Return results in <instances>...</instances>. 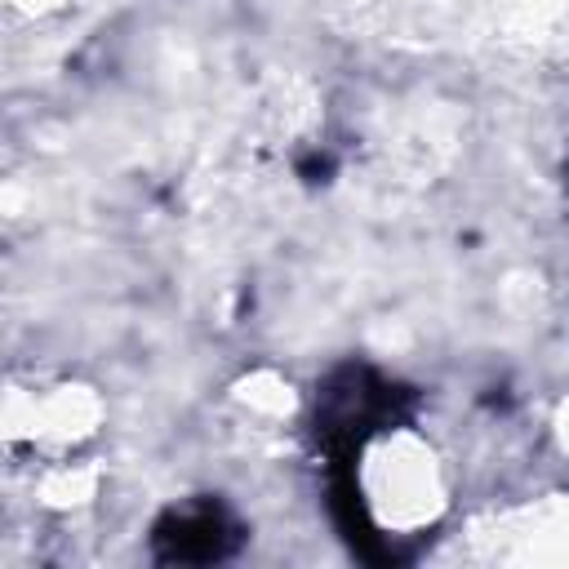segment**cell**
Here are the masks:
<instances>
[{
    "mask_svg": "<svg viewBox=\"0 0 569 569\" xmlns=\"http://www.w3.org/2000/svg\"><path fill=\"white\" fill-rule=\"evenodd\" d=\"M365 462H369L365 467V507L382 525H418L436 511L440 485H436V467H431L427 449L396 436V440H382L378 449H369Z\"/></svg>",
    "mask_w": 569,
    "mask_h": 569,
    "instance_id": "6da1fadb",
    "label": "cell"
}]
</instances>
